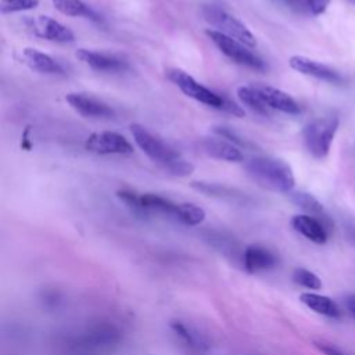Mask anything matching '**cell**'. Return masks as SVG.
I'll list each match as a JSON object with an SVG mask.
<instances>
[{
    "instance_id": "obj_9",
    "label": "cell",
    "mask_w": 355,
    "mask_h": 355,
    "mask_svg": "<svg viewBox=\"0 0 355 355\" xmlns=\"http://www.w3.org/2000/svg\"><path fill=\"white\" fill-rule=\"evenodd\" d=\"M28 28L35 36L55 43H72L75 40L73 32L47 15H37L28 21Z\"/></svg>"
},
{
    "instance_id": "obj_20",
    "label": "cell",
    "mask_w": 355,
    "mask_h": 355,
    "mask_svg": "<svg viewBox=\"0 0 355 355\" xmlns=\"http://www.w3.org/2000/svg\"><path fill=\"white\" fill-rule=\"evenodd\" d=\"M54 8L67 17H86L101 22V17L82 0H51Z\"/></svg>"
},
{
    "instance_id": "obj_6",
    "label": "cell",
    "mask_w": 355,
    "mask_h": 355,
    "mask_svg": "<svg viewBox=\"0 0 355 355\" xmlns=\"http://www.w3.org/2000/svg\"><path fill=\"white\" fill-rule=\"evenodd\" d=\"M121 341V330L110 322H98L89 326L73 340V347L85 355L98 351L110 349Z\"/></svg>"
},
{
    "instance_id": "obj_13",
    "label": "cell",
    "mask_w": 355,
    "mask_h": 355,
    "mask_svg": "<svg viewBox=\"0 0 355 355\" xmlns=\"http://www.w3.org/2000/svg\"><path fill=\"white\" fill-rule=\"evenodd\" d=\"M65 101L85 118H111L114 115V110L107 103L85 93H69L65 96Z\"/></svg>"
},
{
    "instance_id": "obj_16",
    "label": "cell",
    "mask_w": 355,
    "mask_h": 355,
    "mask_svg": "<svg viewBox=\"0 0 355 355\" xmlns=\"http://www.w3.org/2000/svg\"><path fill=\"white\" fill-rule=\"evenodd\" d=\"M243 265L247 272L258 273L272 269L276 265V257L268 248L251 244L244 248Z\"/></svg>"
},
{
    "instance_id": "obj_23",
    "label": "cell",
    "mask_w": 355,
    "mask_h": 355,
    "mask_svg": "<svg viewBox=\"0 0 355 355\" xmlns=\"http://www.w3.org/2000/svg\"><path fill=\"white\" fill-rule=\"evenodd\" d=\"M176 220L187 226H197L205 220V211L191 202H179Z\"/></svg>"
},
{
    "instance_id": "obj_1",
    "label": "cell",
    "mask_w": 355,
    "mask_h": 355,
    "mask_svg": "<svg viewBox=\"0 0 355 355\" xmlns=\"http://www.w3.org/2000/svg\"><path fill=\"white\" fill-rule=\"evenodd\" d=\"M130 133L139 148L164 172L172 176L184 178L194 171V165L190 161L183 158L180 153L143 125L132 123Z\"/></svg>"
},
{
    "instance_id": "obj_15",
    "label": "cell",
    "mask_w": 355,
    "mask_h": 355,
    "mask_svg": "<svg viewBox=\"0 0 355 355\" xmlns=\"http://www.w3.org/2000/svg\"><path fill=\"white\" fill-rule=\"evenodd\" d=\"M291 226L300 234L316 244H324L327 241V230L323 222L312 215L301 214L291 218Z\"/></svg>"
},
{
    "instance_id": "obj_29",
    "label": "cell",
    "mask_w": 355,
    "mask_h": 355,
    "mask_svg": "<svg viewBox=\"0 0 355 355\" xmlns=\"http://www.w3.org/2000/svg\"><path fill=\"white\" fill-rule=\"evenodd\" d=\"M315 347L323 352L324 355H344L341 351H338L337 348L329 345V344H324V343H315Z\"/></svg>"
},
{
    "instance_id": "obj_4",
    "label": "cell",
    "mask_w": 355,
    "mask_h": 355,
    "mask_svg": "<svg viewBox=\"0 0 355 355\" xmlns=\"http://www.w3.org/2000/svg\"><path fill=\"white\" fill-rule=\"evenodd\" d=\"M205 35L211 39V42L219 49V51L232 60L236 64L248 67L255 71H265L266 64L265 61L250 50L248 46L243 44L241 42L216 31V29H205Z\"/></svg>"
},
{
    "instance_id": "obj_27",
    "label": "cell",
    "mask_w": 355,
    "mask_h": 355,
    "mask_svg": "<svg viewBox=\"0 0 355 355\" xmlns=\"http://www.w3.org/2000/svg\"><path fill=\"white\" fill-rule=\"evenodd\" d=\"M37 6L39 0H0V11L3 14L28 11L36 8Z\"/></svg>"
},
{
    "instance_id": "obj_2",
    "label": "cell",
    "mask_w": 355,
    "mask_h": 355,
    "mask_svg": "<svg viewBox=\"0 0 355 355\" xmlns=\"http://www.w3.org/2000/svg\"><path fill=\"white\" fill-rule=\"evenodd\" d=\"M247 175L262 189L276 193H291L294 187V175L291 166L275 157L258 155L244 164Z\"/></svg>"
},
{
    "instance_id": "obj_11",
    "label": "cell",
    "mask_w": 355,
    "mask_h": 355,
    "mask_svg": "<svg viewBox=\"0 0 355 355\" xmlns=\"http://www.w3.org/2000/svg\"><path fill=\"white\" fill-rule=\"evenodd\" d=\"M75 57L92 69L101 72H122L129 67L128 61L115 54L100 53L89 49H78Z\"/></svg>"
},
{
    "instance_id": "obj_26",
    "label": "cell",
    "mask_w": 355,
    "mask_h": 355,
    "mask_svg": "<svg viewBox=\"0 0 355 355\" xmlns=\"http://www.w3.org/2000/svg\"><path fill=\"white\" fill-rule=\"evenodd\" d=\"M293 280L302 286V287H306V288H311V290H319L322 287V282L320 279L311 270L308 269H304V268H297L294 272H293Z\"/></svg>"
},
{
    "instance_id": "obj_24",
    "label": "cell",
    "mask_w": 355,
    "mask_h": 355,
    "mask_svg": "<svg viewBox=\"0 0 355 355\" xmlns=\"http://www.w3.org/2000/svg\"><path fill=\"white\" fill-rule=\"evenodd\" d=\"M290 200L293 204H295L298 208L305 211L308 215L320 216L323 214V205L319 202V200H316L309 193H304V191L290 193Z\"/></svg>"
},
{
    "instance_id": "obj_7",
    "label": "cell",
    "mask_w": 355,
    "mask_h": 355,
    "mask_svg": "<svg viewBox=\"0 0 355 355\" xmlns=\"http://www.w3.org/2000/svg\"><path fill=\"white\" fill-rule=\"evenodd\" d=\"M165 75L187 97H190L198 103H202L205 105H209L212 108H218V110L223 111L226 97H222V96L214 93L212 90H209L208 87L202 86L186 71L179 69V68H168L165 71Z\"/></svg>"
},
{
    "instance_id": "obj_18",
    "label": "cell",
    "mask_w": 355,
    "mask_h": 355,
    "mask_svg": "<svg viewBox=\"0 0 355 355\" xmlns=\"http://www.w3.org/2000/svg\"><path fill=\"white\" fill-rule=\"evenodd\" d=\"M169 327L191 349L198 351V352H204L208 349L209 344H208L207 338L193 326H190L182 320H172Z\"/></svg>"
},
{
    "instance_id": "obj_5",
    "label": "cell",
    "mask_w": 355,
    "mask_h": 355,
    "mask_svg": "<svg viewBox=\"0 0 355 355\" xmlns=\"http://www.w3.org/2000/svg\"><path fill=\"white\" fill-rule=\"evenodd\" d=\"M337 128L338 118L334 115L315 119L304 128V143L312 157L324 158L329 154Z\"/></svg>"
},
{
    "instance_id": "obj_31",
    "label": "cell",
    "mask_w": 355,
    "mask_h": 355,
    "mask_svg": "<svg viewBox=\"0 0 355 355\" xmlns=\"http://www.w3.org/2000/svg\"><path fill=\"white\" fill-rule=\"evenodd\" d=\"M277 1H280V3H283V4H286V6L290 7V0H277Z\"/></svg>"
},
{
    "instance_id": "obj_30",
    "label": "cell",
    "mask_w": 355,
    "mask_h": 355,
    "mask_svg": "<svg viewBox=\"0 0 355 355\" xmlns=\"http://www.w3.org/2000/svg\"><path fill=\"white\" fill-rule=\"evenodd\" d=\"M347 306L349 308V311L352 312V315L355 316V295H352V297H349L348 298V301H347Z\"/></svg>"
},
{
    "instance_id": "obj_19",
    "label": "cell",
    "mask_w": 355,
    "mask_h": 355,
    "mask_svg": "<svg viewBox=\"0 0 355 355\" xmlns=\"http://www.w3.org/2000/svg\"><path fill=\"white\" fill-rule=\"evenodd\" d=\"M300 301L305 304L309 309L315 311L316 313L329 316V318H338L340 316V309L337 304L324 295L315 294V293H304L300 295Z\"/></svg>"
},
{
    "instance_id": "obj_21",
    "label": "cell",
    "mask_w": 355,
    "mask_h": 355,
    "mask_svg": "<svg viewBox=\"0 0 355 355\" xmlns=\"http://www.w3.org/2000/svg\"><path fill=\"white\" fill-rule=\"evenodd\" d=\"M236 94L243 105L250 108L251 111L259 114V115H269L270 108L262 101V98L258 96V93L254 90L251 85H243L239 86L236 90Z\"/></svg>"
},
{
    "instance_id": "obj_3",
    "label": "cell",
    "mask_w": 355,
    "mask_h": 355,
    "mask_svg": "<svg viewBox=\"0 0 355 355\" xmlns=\"http://www.w3.org/2000/svg\"><path fill=\"white\" fill-rule=\"evenodd\" d=\"M202 15L209 25L216 28V31L241 42L250 49L257 46V39L252 32L240 19L229 14L222 7L215 4H207L202 8Z\"/></svg>"
},
{
    "instance_id": "obj_22",
    "label": "cell",
    "mask_w": 355,
    "mask_h": 355,
    "mask_svg": "<svg viewBox=\"0 0 355 355\" xmlns=\"http://www.w3.org/2000/svg\"><path fill=\"white\" fill-rule=\"evenodd\" d=\"M191 186L207 194V196H212V197H218V198H225V200H232V201H239L243 200V194L237 193L233 189H229L226 186L222 184H216V183H208V182H193Z\"/></svg>"
},
{
    "instance_id": "obj_28",
    "label": "cell",
    "mask_w": 355,
    "mask_h": 355,
    "mask_svg": "<svg viewBox=\"0 0 355 355\" xmlns=\"http://www.w3.org/2000/svg\"><path fill=\"white\" fill-rule=\"evenodd\" d=\"M212 130H214V133H215L216 136H220V137L229 140L230 143L236 144L237 147H244V148H247V147H251V146H252L248 140L243 139V137H241L237 132H234L232 128H227V126H215Z\"/></svg>"
},
{
    "instance_id": "obj_25",
    "label": "cell",
    "mask_w": 355,
    "mask_h": 355,
    "mask_svg": "<svg viewBox=\"0 0 355 355\" xmlns=\"http://www.w3.org/2000/svg\"><path fill=\"white\" fill-rule=\"evenodd\" d=\"M330 0H290V8L311 15H319L324 12Z\"/></svg>"
},
{
    "instance_id": "obj_14",
    "label": "cell",
    "mask_w": 355,
    "mask_h": 355,
    "mask_svg": "<svg viewBox=\"0 0 355 355\" xmlns=\"http://www.w3.org/2000/svg\"><path fill=\"white\" fill-rule=\"evenodd\" d=\"M201 150L211 158L227 161V162H240L244 159V155L236 144L220 136H207L200 140Z\"/></svg>"
},
{
    "instance_id": "obj_8",
    "label": "cell",
    "mask_w": 355,
    "mask_h": 355,
    "mask_svg": "<svg viewBox=\"0 0 355 355\" xmlns=\"http://www.w3.org/2000/svg\"><path fill=\"white\" fill-rule=\"evenodd\" d=\"M85 148L90 153L101 154V155H107V154L126 155L133 153V147L129 143V140L125 136L111 130H101V132L92 133L85 140Z\"/></svg>"
},
{
    "instance_id": "obj_10",
    "label": "cell",
    "mask_w": 355,
    "mask_h": 355,
    "mask_svg": "<svg viewBox=\"0 0 355 355\" xmlns=\"http://www.w3.org/2000/svg\"><path fill=\"white\" fill-rule=\"evenodd\" d=\"M288 64L294 71L302 75H308V76H312L329 83H334V85H341L344 82L343 75L336 69L304 55H293L288 60Z\"/></svg>"
},
{
    "instance_id": "obj_32",
    "label": "cell",
    "mask_w": 355,
    "mask_h": 355,
    "mask_svg": "<svg viewBox=\"0 0 355 355\" xmlns=\"http://www.w3.org/2000/svg\"><path fill=\"white\" fill-rule=\"evenodd\" d=\"M349 1H351V3H354V4H355V0H349Z\"/></svg>"
},
{
    "instance_id": "obj_17",
    "label": "cell",
    "mask_w": 355,
    "mask_h": 355,
    "mask_svg": "<svg viewBox=\"0 0 355 355\" xmlns=\"http://www.w3.org/2000/svg\"><path fill=\"white\" fill-rule=\"evenodd\" d=\"M22 58L25 64L40 73H62L61 65L49 54L39 51L32 47H26L22 50Z\"/></svg>"
},
{
    "instance_id": "obj_12",
    "label": "cell",
    "mask_w": 355,
    "mask_h": 355,
    "mask_svg": "<svg viewBox=\"0 0 355 355\" xmlns=\"http://www.w3.org/2000/svg\"><path fill=\"white\" fill-rule=\"evenodd\" d=\"M254 90L258 93V96L262 98V101L270 108V110H277L286 114L297 115L300 114V105L297 101L286 92L282 89H277L270 85L265 83H254L251 85Z\"/></svg>"
}]
</instances>
